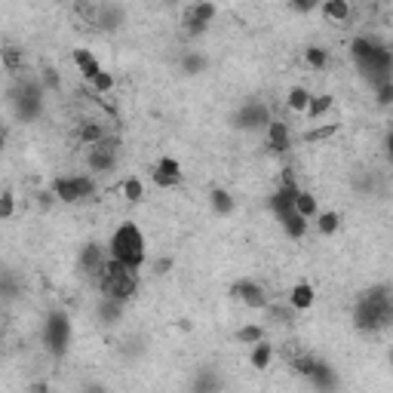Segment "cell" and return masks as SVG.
<instances>
[{
  "instance_id": "obj_1",
  "label": "cell",
  "mask_w": 393,
  "mask_h": 393,
  "mask_svg": "<svg viewBox=\"0 0 393 393\" xmlns=\"http://www.w3.org/2000/svg\"><path fill=\"white\" fill-rule=\"evenodd\" d=\"M108 255L117 258L120 265H126L129 271H142V265H145V237H142L135 221H123V225L111 234Z\"/></svg>"
},
{
  "instance_id": "obj_2",
  "label": "cell",
  "mask_w": 393,
  "mask_h": 393,
  "mask_svg": "<svg viewBox=\"0 0 393 393\" xmlns=\"http://www.w3.org/2000/svg\"><path fill=\"white\" fill-rule=\"evenodd\" d=\"M350 317H353V329L363 332V335L384 332V329H390V323H393V298H369V295H359Z\"/></svg>"
},
{
  "instance_id": "obj_3",
  "label": "cell",
  "mask_w": 393,
  "mask_h": 393,
  "mask_svg": "<svg viewBox=\"0 0 393 393\" xmlns=\"http://www.w3.org/2000/svg\"><path fill=\"white\" fill-rule=\"evenodd\" d=\"M43 96L47 89L41 87V80H22L16 89L10 93V102H12V111H16L19 120L31 123L43 114Z\"/></svg>"
},
{
  "instance_id": "obj_4",
  "label": "cell",
  "mask_w": 393,
  "mask_h": 393,
  "mask_svg": "<svg viewBox=\"0 0 393 393\" xmlns=\"http://www.w3.org/2000/svg\"><path fill=\"white\" fill-rule=\"evenodd\" d=\"M71 344V319L65 311H49L43 319V347L52 357H65Z\"/></svg>"
},
{
  "instance_id": "obj_5",
  "label": "cell",
  "mask_w": 393,
  "mask_h": 393,
  "mask_svg": "<svg viewBox=\"0 0 393 393\" xmlns=\"http://www.w3.org/2000/svg\"><path fill=\"white\" fill-rule=\"evenodd\" d=\"M117 148H120V139H108L104 135L102 142L89 145V154H87V166L89 172L96 175H108L117 169Z\"/></svg>"
},
{
  "instance_id": "obj_6",
  "label": "cell",
  "mask_w": 393,
  "mask_h": 393,
  "mask_svg": "<svg viewBox=\"0 0 393 393\" xmlns=\"http://www.w3.org/2000/svg\"><path fill=\"white\" fill-rule=\"evenodd\" d=\"M96 286H98V292H102L104 298H117V301H123V304L139 292L135 271H123V273H117V277H102Z\"/></svg>"
},
{
  "instance_id": "obj_7",
  "label": "cell",
  "mask_w": 393,
  "mask_h": 393,
  "mask_svg": "<svg viewBox=\"0 0 393 393\" xmlns=\"http://www.w3.org/2000/svg\"><path fill=\"white\" fill-rule=\"evenodd\" d=\"M231 123L237 129H246V133H261V129L271 123V108L265 102H246L237 114L231 117Z\"/></svg>"
},
{
  "instance_id": "obj_8",
  "label": "cell",
  "mask_w": 393,
  "mask_h": 393,
  "mask_svg": "<svg viewBox=\"0 0 393 393\" xmlns=\"http://www.w3.org/2000/svg\"><path fill=\"white\" fill-rule=\"evenodd\" d=\"M104 261H108L104 246L102 243H87L80 249V255H77V271H80V277L98 283V280H102V271H104Z\"/></svg>"
},
{
  "instance_id": "obj_9",
  "label": "cell",
  "mask_w": 393,
  "mask_h": 393,
  "mask_svg": "<svg viewBox=\"0 0 393 393\" xmlns=\"http://www.w3.org/2000/svg\"><path fill=\"white\" fill-rule=\"evenodd\" d=\"M231 295L240 301V304L252 307V311H265L267 301H271V295L261 283H255V280H237V283L231 286Z\"/></svg>"
},
{
  "instance_id": "obj_10",
  "label": "cell",
  "mask_w": 393,
  "mask_h": 393,
  "mask_svg": "<svg viewBox=\"0 0 393 393\" xmlns=\"http://www.w3.org/2000/svg\"><path fill=\"white\" fill-rule=\"evenodd\" d=\"M215 12H218V10H215L212 0H200V3H194L191 12H188V19H185V31H188L191 37L206 34V28L212 25Z\"/></svg>"
},
{
  "instance_id": "obj_11",
  "label": "cell",
  "mask_w": 393,
  "mask_h": 393,
  "mask_svg": "<svg viewBox=\"0 0 393 393\" xmlns=\"http://www.w3.org/2000/svg\"><path fill=\"white\" fill-rule=\"evenodd\" d=\"M150 181H154L157 188H175L181 185V163L175 160V157H160L154 166V172H150Z\"/></svg>"
},
{
  "instance_id": "obj_12",
  "label": "cell",
  "mask_w": 393,
  "mask_h": 393,
  "mask_svg": "<svg viewBox=\"0 0 393 393\" xmlns=\"http://www.w3.org/2000/svg\"><path fill=\"white\" fill-rule=\"evenodd\" d=\"M123 22H126V12H123V6H117V3L96 6L93 25H96L98 31H117V28H123Z\"/></svg>"
},
{
  "instance_id": "obj_13",
  "label": "cell",
  "mask_w": 393,
  "mask_h": 393,
  "mask_svg": "<svg viewBox=\"0 0 393 393\" xmlns=\"http://www.w3.org/2000/svg\"><path fill=\"white\" fill-rule=\"evenodd\" d=\"M265 142H267V148H271L273 154H286V150L292 148L289 126H286L283 120H273V117H271V123L265 126Z\"/></svg>"
},
{
  "instance_id": "obj_14",
  "label": "cell",
  "mask_w": 393,
  "mask_h": 393,
  "mask_svg": "<svg viewBox=\"0 0 393 393\" xmlns=\"http://www.w3.org/2000/svg\"><path fill=\"white\" fill-rule=\"evenodd\" d=\"M307 381H311L313 388H319V390H335V388H338L335 369H332L329 363H323V359H317V363H313V369H311V375H307Z\"/></svg>"
},
{
  "instance_id": "obj_15",
  "label": "cell",
  "mask_w": 393,
  "mask_h": 393,
  "mask_svg": "<svg viewBox=\"0 0 393 393\" xmlns=\"http://www.w3.org/2000/svg\"><path fill=\"white\" fill-rule=\"evenodd\" d=\"M96 317H98V323L102 326H117L123 319V301H117V298H98V304H96Z\"/></svg>"
},
{
  "instance_id": "obj_16",
  "label": "cell",
  "mask_w": 393,
  "mask_h": 393,
  "mask_svg": "<svg viewBox=\"0 0 393 393\" xmlns=\"http://www.w3.org/2000/svg\"><path fill=\"white\" fill-rule=\"evenodd\" d=\"M49 191L58 203H80V191H77L74 175H58V179H52Z\"/></svg>"
},
{
  "instance_id": "obj_17",
  "label": "cell",
  "mask_w": 393,
  "mask_h": 393,
  "mask_svg": "<svg viewBox=\"0 0 393 393\" xmlns=\"http://www.w3.org/2000/svg\"><path fill=\"white\" fill-rule=\"evenodd\" d=\"M179 68H181V74L185 77H200V74H206L209 58L203 56V52H196V49H188L185 56L179 58Z\"/></svg>"
},
{
  "instance_id": "obj_18",
  "label": "cell",
  "mask_w": 393,
  "mask_h": 393,
  "mask_svg": "<svg viewBox=\"0 0 393 393\" xmlns=\"http://www.w3.org/2000/svg\"><path fill=\"white\" fill-rule=\"evenodd\" d=\"M313 301H317V289L311 283H295L289 289V304L295 311H311Z\"/></svg>"
},
{
  "instance_id": "obj_19",
  "label": "cell",
  "mask_w": 393,
  "mask_h": 393,
  "mask_svg": "<svg viewBox=\"0 0 393 393\" xmlns=\"http://www.w3.org/2000/svg\"><path fill=\"white\" fill-rule=\"evenodd\" d=\"M0 62H3V71L12 77H19L25 71V65H28V58H25V49L19 47H3L0 49Z\"/></svg>"
},
{
  "instance_id": "obj_20",
  "label": "cell",
  "mask_w": 393,
  "mask_h": 393,
  "mask_svg": "<svg viewBox=\"0 0 393 393\" xmlns=\"http://www.w3.org/2000/svg\"><path fill=\"white\" fill-rule=\"evenodd\" d=\"M209 206H212L215 215L227 218V215H234V209H237V200H234L231 191H225V188H215V191L209 194Z\"/></svg>"
},
{
  "instance_id": "obj_21",
  "label": "cell",
  "mask_w": 393,
  "mask_h": 393,
  "mask_svg": "<svg viewBox=\"0 0 393 393\" xmlns=\"http://www.w3.org/2000/svg\"><path fill=\"white\" fill-rule=\"evenodd\" d=\"M277 221L283 225V231H286V237H289V240H304V234H307V218H304V215H298L292 209V212L280 215Z\"/></svg>"
},
{
  "instance_id": "obj_22",
  "label": "cell",
  "mask_w": 393,
  "mask_h": 393,
  "mask_svg": "<svg viewBox=\"0 0 393 393\" xmlns=\"http://www.w3.org/2000/svg\"><path fill=\"white\" fill-rule=\"evenodd\" d=\"M271 359H273V347H271L267 338H261V341L252 344V353H249V363H252V369H258V372L271 369Z\"/></svg>"
},
{
  "instance_id": "obj_23",
  "label": "cell",
  "mask_w": 393,
  "mask_h": 393,
  "mask_svg": "<svg viewBox=\"0 0 393 393\" xmlns=\"http://www.w3.org/2000/svg\"><path fill=\"white\" fill-rule=\"evenodd\" d=\"M71 58H74V65H77V68H80V74H83V80H93V77L98 74V71H102V65H98V58L93 56V52H89V49H74V56H71Z\"/></svg>"
},
{
  "instance_id": "obj_24",
  "label": "cell",
  "mask_w": 393,
  "mask_h": 393,
  "mask_svg": "<svg viewBox=\"0 0 393 393\" xmlns=\"http://www.w3.org/2000/svg\"><path fill=\"white\" fill-rule=\"evenodd\" d=\"M332 104H335V96H329V93H319V96H311L307 98V108H304V114L311 117V120H319V117H326L332 111Z\"/></svg>"
},
{
  "instance_id": "obj_25",
  "label": "cell",
  "mask_w": 393,
  "mask_h": 393,
  "mask_svg": "<svg viewBox=\"0 0 393 393\" xmlns=\"http://www.w3.org/2000/svg\"><path fill=\"white\" fill-rule=\"evenodd\" d=\"M378 47V41L375 37H366V34H359V37H353L350 41V58L357 65H363V62H369V56L375 52Z\"/></svg>"
},
{
  "instance_id": "obj_26",
  "label": "cell",
  "mask_w": 393,
  "mask_h": 393,
  "mask_svg": "<svg viewBox=\"0 0 393 393\" xmlns=\"http://www.w3.org/2000/svg\"><path fill=\"white\" fill-rule=\"evenodd\" d=\"M104 139V126L98 120H83L80 126H77V142L80 145H96V142H102Z\"/></svg>"
},
{
  "instance_id": "obj_27",
  "label": "cell",
  "mask_w": 393,
  "mask_h": 393,
  "mask_svg": "<svg viewBox=\"0 0 393 393\" xmlns=\"http://www.w3.org/2000/svg\"><path fill=\"white\" fill-rule=\"evenodd\" d=\"M292 209H295L298 215H304L307 221H311L313 215L319 212V203H317V196H313L311 191H298V194H295V200H292Z\"/></svg>"
},
{
  "instance_id": "obj_28",
  "label": "cell",
  "mask_w": 393,
  "mask_h": 393,
  "mask_svg": "<svg viewBox=\"0 0 393 393\" xmlns=\"http://www.w3.org/2000/svg\"><path fill=\"white\" fill-rule=\"evenodd\" d=\"M323 16L329 19V22L344 25L347 19H350V0H326V3H323Z\"/></svg>"
},
{
  "instance_id": "obj_29",
  "label": "cell",
  "mask_w": 393,
  "mask_h": 393,
  "mask_svg": "<svg viewBox=\"0 0 393 393\" xmlns=\"http://www.w3.org/2000/svg\"><path fill=\"white\" fill-rule=\"evenodd\" d=\"M332 135H338V123H323V126H311L304 135H301V142L304 145H319V142H329Z\"/></svg>"
},
{
  "instance_id": "obj_30",
  "label": "cell",
  "mask_w": 393,
  "mask_h": 393,
  "mask_svg": "<svg viewBox=\"0 0 393 393\" xmlns=\"http://www.w3.org/2000/svg\"><path fill=\"white\" fill-rule=\"evenodd\" d=\"M267 317L273 319V323H280V326H295V307L289 304V301H286V304H271V301H267Z\"/></svg>"
},
{
  "instance_id": "obj_31",
  "label": "cell",
  "mask_w": 393,
  "mask_h": 393,
  "mask_svg": "<svg viewBox=\"0 0 393 393\" xmlns=\"http://www.w3.org/2000/svg\"><path fill=\"white\" fill-rule=\"evenodd\" d=\"M120 196L126 203H142V200H145V185H142L139 175H129V179L123 181V185H120Z\"/></svg>"
},
{
  "instance_id": "obj_32",
  "label": "cell",
  "mask_w": 393,
  "mask_h": 393,
  "mask_svg": "<svg viewBox=\"0 0 393 393\" xmlns=\"http://www.w3.org/2000/svg\"><path fill=\"white\" fill-rule=\"evenodd\" d=\"M313 218H317V227L323 237H332V234H338V227H341V215L338 212H317Z\"/></svg>"
},
{
  "instance_id": "obj_33",
  "label": "cell",
  "mask_w": 393,
  "mask_h": 393,
  "mask_svg": "<svg viewBox=\"0 0 393 393\" xmlns=\"http://www.w3.org/2000/svg\"><path fill=\"white\" fill-rule=\"evenodd\" d=\"M304 65L313 71H326V65H329V49L323 47H307L304 49Z\"/></svg>"
},
{
  "instance_id": "obj_34",
  "label": "cell",
  "mask_w": 393,
  "mask_h": 393,
  "mask_svg": "<svg viewBox=\"0 0 393 393\" xmlns=\"http://www.w3.org/2000/svg\"><path fill=\"white\" fill-rule=\"evenodd\" d=\"M307 98H311V93H307L304 87H292L289 93H286V108L295 111V114H304Z\"/></svg>"
},
{
  "instance_id": "obj_35",
  "label": "cell",
  "mask_w": 393,
  "mask_h": 393,
  "mask_svg": "<svg viewBox=\"0 0 393 393\" xmlns=\"http://www.w3.org/2000/svg\"><path fill=\"white\" fill-rule=\"evenodd\" d=\"M313 363H317V357H311V353H295V357H289V369L295 372V375H301V378L311 375Z\"/></svg>"
},
{
  "instance_id": "obj_36",
  "label": "cell",
  "mask_w": 393,
  "mask_h": 393,
  "mask_svg": "<svg viewBox=\"0 0 393 393\" xmlns=\"http://www.w3.org/2000/svg\"><path fill=\"white\" fill-rule=\"evenodd\" d=\"M89 87H93V93H96V96H108L111 89H114V77H111L108 71L102 68V71H98V74L93 77V80H89Z\"/></svg>"
},
{
  "instance_id": "obj_37",
  "label": "cell",
  "mask_w": 393,
  "mask_h": 393,
  "mask_svg": "<svg viewBox=\"0 0 393 393\" xmlns=\"http://www.w3.org/2000/svg\"><path fill=\"white\" fill-rule=\"evenodd\" d=\"M267 332H265V326H243V329H237V341L240 344H255V341H261Z\"/></svg>"
},
{
  "instance_id": "obj_38",
  "label": "cell",
  "mask_w": 393,
  "mask_h": 393,
  "mask_svg": "<svg viewBox=\"0 0 393 393\" xmlns=\"http://www.w3.org/2000/svg\"><path fill=\"white\" fill-rule=\"evenodd\" d=\"M375 102L381 108H390L393 104V80H378L375 83Z\"/></svg>"
},
{
  "instance_id": "obj_39",
  "label": "cell",
  "mask_w": 393,
  "mask_h": 393,
  "mask_svg": "<svg viewBox=\"0 0 393 393\" xmlns=\"http://www.w3.org/2000/svg\"><path fill=\"white\" fill-rule=\"evenodd\" d=\"M41 87H43V89H49V93H58V89H62V77H58V71H56V68H43V74H41Z\"/></svg>"
},
{
  "instance_id": "obj_40",
  "label": "cell",
  "mask_w": 393,
  "mask_h": 393,
  "mask_svg": "<svg viewBox=\"0 0 393 393\" xmlns=\"http://www.w3.org/2000/svg\"><path fill=\"white\" fill-rule=\"evenodd\" d=\"M16 215V196L12 191H3L0 194V221H10Z\"/></svg>"
},
{
  "instance_id": "obj_41",
  "label": "cell",
  "mask_w": 393,
  "mask_h": 393,
  "mask_svg": "<svg viewBox=\"0 0 393 393\" xmlns=\"http://www.w3.org/2000/svg\"><path fill=\"white\" fill-rule=\"evenodd\" d=\"M77 181V191H80V200H89L96 194V179L93 175H74Z\"/></svg>"
},
{
  "instance_id": "obj_42",
  "label": "cell",
  "mask_w": 393,
  "mask_h": 393,
  "mask_svg": "<svg viewBox=\"0 0 393 393\" xmlns=\"http://www.w3.org/2000/svg\"><path fill=\"white\" fill-rule=\"evenodd\" d=\"M169 271H172V258H169V255H163V258L154 261V273H157V277H163V273H169Z\"/></svg>"
},
{
  "instance_id": "obj_43",
  "label": "cell",
  "mask_w": 393,
  "mask_h": 393,
  "mask_svg": "<svg viewBox=\"0 0 393 393\" xmlns=\"http://www.w3.org/2000/svg\"><path fill=\"white\" fill-rule=\"evenodd\" d=\"M52 203H56V196H52V191H43V194H37V206L47 212V209H52Z\"/></svg>"
},
{
  "instance_id": "obj_44",
  "label": "cell",
  "mask_w": 393,
  "mask_h": 393,
  "mask_svg": "<svg viewBox=\"0 0 393 393\" xmlns=\"http://www.w3.org/2000/svg\"><path fill=\"white\" fill-rule=\"evenodd\" d=\"M317 3H319V0H292V6H295L298 12H311V10H317Z\"/></svg>"
},
{
  "instance_id": "obj_45",
  "label": "cell",
  "mask_w": 393,
  "mask_h": 393,
  "mask_svg": "<svg viewBox=\"0 0 393 393\" xmlns=\"http://www.w3.org/2000/svg\"><path fill=\"white\" fill-rule=\"evenodd\" d=\"M6 148V126H0V150Z\"/></svg>"
},
{
  "instance_id": "obj_46",
  "label": "cell",
  "mask_w": 393,
  "mask_h": 393,
  "mask_svg": "<svg viewBox=\"0 0 393 393\" xmlns=\"http://www.w3.org/2000/svg\"><path fill=\"white\" fill-rule=\"evenodd\" d=\"M160 3H163V6H179L181 0H160Z\"/></svg>"
}]
</instances>
